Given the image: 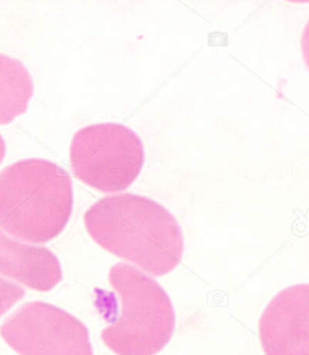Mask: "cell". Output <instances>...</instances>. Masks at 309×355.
<instances>
[{
  "instance_id": "obj_1",
  "label": "cell",
  "mask_w": 309,
  "mask_h": 355,
  "mask_svg": "<svg viewBox=\"0 0 309 355\" xmlns=\"http://www.w3.org/2000/svg\"><path fill=\"white\" fill-rule=\"evenodd\" d=\"M96 243L154 277L174 271L184 255L178 220L159 202L123 193L104 197L85 214Z\"/></svg>"
},
{
  "instance_id": "obj_2",
  "label": "cell",
  "mask_w": 309,
  "mask_h": 355,
  "mask_svg": "<svg viewBox=\"0 0 309 355\" xmlns=\"http://www.w3.org/2000/svg\"><path fill=\"white\" fill-rule=\"evenodd\" d=\"M73 196L71 177L58 164L19 161L0 173V227L29 243H46L66 229Z\"/></svg>"
},
{
  "instance_id": "obj_3",
  "label": "cell",
  "mask_w": 309,
  "mask_h": 355,
  "mask_svg": "<svg viewBox=\"0 0 309 355\" xmlns=\"http://www.w3.org/2000/svg\"><path fill=\"white\" fill-rule=\"evenodd\" d=\"M109 283V325L100 334L116 355H156L164 351L175 330V311L166 290L138 267L114 265Z\"/></svg>"
},
{
  "instance_id": "obj_4",
  "label": "cell",
  "mask_w": 309,
  "mask_h": 355,
  "mask_svg": "<svg viewBox=\"0 0 309 355\" xmlns=\"http://www.w3.org/2000/svg\"><path fill=\"white\" fill-rule=\"evenodd\" d=\"M76 177L102 192H120L139 177L145 161L141 138L120 123H98L76 132L71 146Z\"/></svg>"
},
{
  "instance_id": "obj_5",
  "label": "cell",
  "mask_w": 309,
  "mask_h": 355,
  "mask_svg": "<svg viewBox=\"0 0 309 355\" xmlns=\"http://www.w3.org/2000/svg\"><path fill=\"white\" fill-rule=\"evenodd\" d=\"M0 335L19 355H94L87 327L45 302L24 304L3 322Z\"/></svg>"
},
{
  "instance_id": "obj_6",
  "label": "cell",
  "mask_w": 309,
  "mask_h": 355,
  "mask_svg": "<svg viewBox=\"0 0 309 355\" xmlns=\"http://www.w3.org/2000/svg\"><path fill=\"white\" fill-rule=\"evenodd\" d=\"M258 338L265 355H309V284L289 286L270 301Z\"/></svg>"
},
{
  "instance_id": "obj_7",
  "label": "cell",
  "mask_w": 309,
  "mask_h": 355,
  "mask_svg": "<svg viewBox=\"0 0 309 355\" xmlns=\"http://www.w3.org/2000/svg\"><path fill=\"white\" fill-rule=\"evenodd\" d=\"M0 275L37 291H48L62 281L61 263L53 252L11 239L1 230Z\"/></svg>"
},
{
  "instance_id": "obj_8",
  "label": "cell",
  "mask_w": 309,
  "mask_h": 355,
  "mask_svg": "<svg viewBox=\"0 0 309 355\" xmlns=\"http://www.w3.org/2000/svg\"><path fill=\"white\" fill-rule=\"evenodd\" d=\"M33 91L27 68L15 58L0 55V125L10 123L27 112Z\"/></svg>"
},
{
  "instance_id": "obj_9",
  "label": "cell",
  "mask_w": 309,
  "mask_h": 355,
  "mask_svg": "<svg viewBox=\"0 0 309 355\" xmlns=\"http://www.w3.org/2000/svg\"><path fill=\"white\" fill-rule=\"evenodd\" d=\"M24 290L21 286L0 277V317L24 299Z\"/></svg>"
},
{
  "instance_id": "obj_10",
  "label": "cell",
  "mask_w": 309,
  "mask_h": 355,
  "mask_svg": "<svg viewBox=\"0 0 309 355\" xmlns=\"http://www.w3.org/2000/svg\"><path fill=\"white\" fill-rule=\"evenodd\" d=\"M301 49H302V56L305 60L306 66L308 67L309 69V21L301 37Z\"/></svg>"
},
{
  "instance_id": "obj_11",
  "label": "cell",
  "mask_w": 309,
  "mask_h": 355,
  "mask_svg": "<svg viewBox=\"0 0 309 355\" xmlns=\"http://www.w3.org/2000/svg\"><path fill=\"white\" fill-rule=\"evenodd\" d=\"M5 153H6V145H5L3 137L0 136V164H1L3 159H4Z\"/></svg>"
}]
</instances>
